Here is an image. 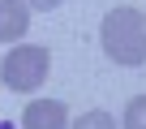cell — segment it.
Here are the masks:
<instances>
[{
  "mask_svg": "<svg viewBox=\"0 0 146 129\" xmlns=\"http://www.w3.org/2000/svg\"><path fill=\"white\" fill-rule=\"evenodd\" d=\"M103 52L116 64H142L146 60V13L112 9L103 17Z\"/></svg>",
  "mask_w": 146,
  "mask_h": 129,
  "instance_id": "6da1fadb",
  "label": "cell"
},
{
  "mask_svg": "<svg viewBox=\"0 0 146 129\" xmlns=\"http://www.w3.org/2000/svg\"><path fill=\"white\" fill-rule=\"evenodd\" d=\"M47 69H52V56H47V47H13L9 56H5V64H0V82H5L9 90H39L43 86V78H47Z\"/></svg>",
  "mask_w": 146,
  "mask_h": 129,
  "instance_id": "7a4b0ae2",
  "label": "cell"
},
{
  "mask_svg": "<svg viewBox=\"0 0 146 129\" xmlns=\"http://www.w3.org/2000/svg\"><path fill=\"white\" fill-rule=\"evenodd\" d=\"M64 125H69V112L60 99H35L22 112V129H64Z\"/></svg>",
  "mask_w": 146,
  "mask_h": 129,
  "instance_id": "3957f363",
  "label": "cell"
},
{
  "mask_svg": "<svg viewBox=\"0 0 146 129\" xmlns=\"http://www.w3.org/2000/svg\"><path fill=\"white\" fill-rule=\"evenodd\" d=\"M30 30V5L26 0H0V43H17Z\"/></svg>",
  "mask_w": 146,
  "mask_h": 129,
  "instance_id": "277c9868",
  "label": "cell"
},
{
  "mask_svg": "<svg viewBox=\"0 0 146 129\" xmlns=\"http://www.w3.org/2000/svg\"><path fill=\"white\" fill-rule=\"evenodd\" d=\"M125 129H146V95L129 99V108H125Z\"/></svg>",
  "mask_w": 146,
  "mask_h": 129,
  "instance_id": "5b68a950",
  "label": "cell"
},
{
  "mask_svg": "<svg viewBox=\"0 0 146 129\" xmlns=\"http://www.w3.org/2000/svg\"><path fill=\"white\" fill-rule=\"evenodd\" d=\"M73 129H116V120H112L108 112H86V116L73 125Z\"/></svg>",
  "mask_w": 146,
  "mask_h": 129,
  "instance_id": "8992f818",
  "label": "cell"
},
{
  "mask_svg": "<svg viewBox=\"0 0 146 129\" xmlns=\"http://www.w3.org/2000/svg\"><path fill=\"white\" fill-rule=\"evenodd\" d=\"M26 5H30V9H43V13H47V9H56V5H60V0H26Z\"/></svg>",
  "mask_w": 146,
  "mask_h": 129,
  "instance_id": "52a82bcc",
  "label": "cell"
}]
</instances>
